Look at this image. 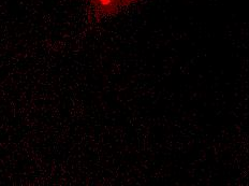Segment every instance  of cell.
<instances>
[{"label": "cell", "instance_id": "1", "mask_svg": "<svg viewBox=\"0 0 249 186\" xmlns=\"http://www.w3.org/2000/svg\"><path fill=\"white\" fill-rule=\"evenodd\" d=\"M90 6L98 17H113L139 0H89Z\"/></svg>", "mask_w": 249, "mask_h": 186}]
</instances>
